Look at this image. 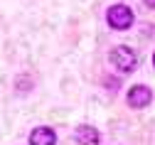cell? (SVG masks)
Masks as SVG:
<instances>
[{"mask_svg":"<svg viewBox=\"0 0 155 145\" xmlns=\"http://www.w3.org/2000/svg\"><path fill=\"white\" fill-rule=\"evenodd\" d=\"M74 138L79 140L81 145H96V143L101 140L99 130H96L94 126H79V128H76V133H74Z\"/></svg>","mask_w":155,"mask_h":145,"instance_id":"cell-4","label":"cell"},{"mask_svg":"<svg viewBox=\"0 0 155 145\" xmlns=\"http://www.w3.org/2000/svg\"><path fill=\"white\" fill-rule=\"evenodd\" d=\"M150 101H153V91H150L148 86H143V84L133 86V89L128 91V106H130V108H145Z\"/></svg>","mask_w":155,"mask_h":145,"instance_id":"cell-3","label":"cell"},{"mask_svg":"<svg viewBox=\"0 0 155 145\" xmlns=\"http://www.w3.org/2000/svg\"><path fill=\"white\" fill-rule=\"evenodd\" d=\"M153 64H155V54H153Z\"/></svg>","mask_w":155,"mask_h":145,"instance_id":"cell-7","label":"cell"},{"mask_svg":"<svg viewBox=\"0 0 155 145\" xmlns=\"http://www.w3.org/2000/svg\"><path fill=\"white\" fill-rule=\"evenodd\" d=\"M111 61H113V67L118 69V71H133L135 67H138V57H135V52L130 49V47H123V44H118V47H113V52H111Z\"/></svg>","mask_w":155,"mask_h":145,"instance_id":"cell-1","label":"cell"},{"mask_svg":"<svg viewBox=\"0 0 155 145\" xmlns=\"http://www.w3.org/2000/svg\"><path fill=\"white\" fill-rule=\"evenodd\" d=\"M106 20L113 30H128L133 25V10L128 5H111L106 12Z\"/></svg>","mask_w":155,"mask_h":145,"instance_id":"cell-2","label":"cell"},{"mask_svg":"<svg viewBox=\"0 0 155 145\" xmlns=\"http://www.w3.org/2000/svg\"><path fill=\"white\" fill-rule=\"evenodd\" d=\"M54 143H57V135L52 128H35L30 135V145H54Z\"/></svg>","mask_w":155,"mask_h":145,"instance_id":"cell-5","label":"cell"},{"mask_svg":"<svg viewBox=\"0 0 155 145\" xmlns=\"http://www.w3.org/2000/svg\"><path fill=\"white\" fill-rule=\"evenodd\" d=\"M145 5L148 8H155V0H145Z\"/></svg>","mask_w":155,"mask_h":145,"instance_id":"cell-6","label":"cell"}]
</instances>
